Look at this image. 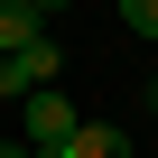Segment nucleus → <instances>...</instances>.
Segmentation results:
<instances>
[{
  "label": "nucleus",
  "instance_id": "1",
  "mask_svg": "<svg viewBox=\"0 0 158 158\" xmlns=\"http://www.w3.org/2000/svg\"><path fill=\"white\" fill-rule=\"evenodd\" d=\"M47 74H65L56 37H37V47H19V56H0V93H10V102H28V93H47Z\"/></svg>",
  "mask_w": 158,
  "mask_h": 158
},
{
  "label": "nucleus",
  "instance_id": "6",
  "mask_svg": "<svg viewBox=\"0 0 158 158\" xmlns=\"http://www.w3.org/2000/svg\"><path fill=\"white\" fill-rule=\"evenodd\" d=\"M149 121H158V74H149Z\"/></svg>",
  "mask_w": 158,
  "mask_h": 158
},
{
  "label": "nucleus",
  "instance_id": "9",
  "mask_svg": "<svg viewBox=\"0 0 158 158\" xmlns=\"http://www.w3.org/2000/svg\"><path fill=\"white\" fill-rule=\"evenodd\" d=\"M0 10H10V0H0Z\"/></svg>",
  "mask_w": 158,
  "mask_h": 158
},
{
  "label": "nucleus",
  "instance_id": "4",
  "mask_svg": "<svg viewBox=\"0 0 158 158\" xmlns=\"http://www.w3.org/2000/svg\"><path fill=\"white\" fill-rule=\"evenodd\" d=\"M37 37H47V10H37V0H10V10H0V56H19Z\"/></svg>",
  "mask_w": 158,
  "mask_h": 158
},
{
  "label": "nucleus",
  "instance_id": "7",
  "mask_svg": "<svg viewBox=\"0 0 158 158\" xmlns=\"http://www.w3.org/2000/svg\"><path fill=\"white\" fill-rule=\"evenodd\" d=\"M0 158H28V139H19V149H0Z\"/></svg>",
  "mask_w": 158,
  "mask_h": 158
},
{
  "label": "nucleus",
  "instance_id": "2",
  "mask_svg": "<svg viewBox=\"0 0 158 158\" xmlns=\"http://www.w3.org/2000/svg\"><path fill=\"white\" fill-rule=\"evenodd\" d=\"M19 130H28V149H65V139H74V102L47 84V93H28V102H19Z\"/></svg>",
  "mask_w": 158,
  "mask_h": 158
},
{
  "label": "nucleus",
  "instance_id": "3",
  "mask_svg": "<svg viewBox=\"0 0 158 158\" xmlns=\"http://www.w3.org/2000/svg\"><path fill=\"white\" fill-rule=\"evenodd\" d=\"M28 158H130V130H112V121H74L65 149H28Z\"/></svg>",
  "mask_w": 158,
  "mask_h": 158
},
{
  "label": "nucleus",
  "instance_id": "5",
  "mask_svg": "<svg viewBox=\"0 0 158 158\" xmlns=\"http://www.w3.org/2000/svg\"><path fill=\"white\" fill-rule=\"evenodd\" d=\"M112 10H121V28H130V37H149V47H158V0H112Z\"/></svg>",
  "mask_w": 158,
  "mask_h": 158
},
{
  "label": "nucleus",
  "instance_id": "8",
  "mask_svg": "<svg viewBox=\"0 0 158 158\" xmlns=\"http://www.w3.org/2000/svg\"><path fill=\"white\" fill-rule=\"evenodd\" d=\"M37 10H56V0H37Z\"/></svg>",
  "mask_w": 158,
  "mask_h": 158
}]
</instances>
